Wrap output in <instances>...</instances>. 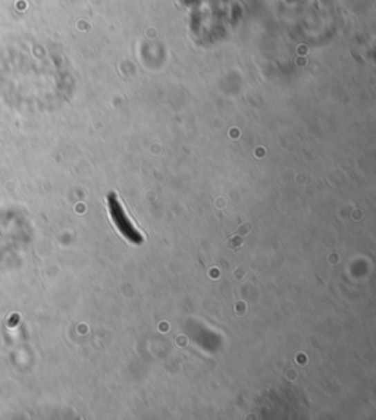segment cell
<instances>
[{"label":"cell","mask_w":376,"mask_h":420,"mask_svg":"<svg viewBox=\"0 0 376 420\" xmlns=\"http://www.w3.org/2000/svg\"><path fill=\"white\" fill-rule=\"evenodd\" d=\"M112 213H113V218H115V220H116V225H118V228H121V229H124V225H121L124 220H128L125 216H124V213H122V209H120V206H115L113 209H112ZM125 228H126V231H125V234L129 237V240H140V236L138 234H135L134 231H131V224L129 222H126V225H125Z\"/></svg>","instance_id":"obj_1"}]
</instances>
